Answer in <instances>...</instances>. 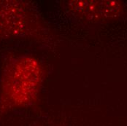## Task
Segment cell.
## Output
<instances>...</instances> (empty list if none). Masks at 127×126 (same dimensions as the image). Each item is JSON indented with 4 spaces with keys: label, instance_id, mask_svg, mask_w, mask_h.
Masks as SVG:
<instances>
[{
    "label": "cell",
    "instance_id": "1",
    "mask_svg": "<svg viewBox=\"0 0 127 126\" xmlns=\"http://www.w3.org/2000/svg\"><path fill=\"white\" fill-rule=\"evenodd\" d=\"M42 80V70L37 60L20 58L10 64L2 83L1 97L6 106L29 103L37 96Z\"/></svg>",
    "mask_w": 127,
    "mask_h": 126
},
{
    "label": "cell",
    "instance_id": "2",
    "mask_svg": "<svg viewBox=\"0 0 127 126\" xmlns=\"http://www.w3.org/2000/svg\"><path fill=\"white\" fill-rule=\"evenodd\" d=\"M68 4V9L74 15L93 21L113 17L120 10V4L115 1H74Z\"/></svg>",
    "mask_w": 127,
    "mask_h": 126
}]
</instances>
